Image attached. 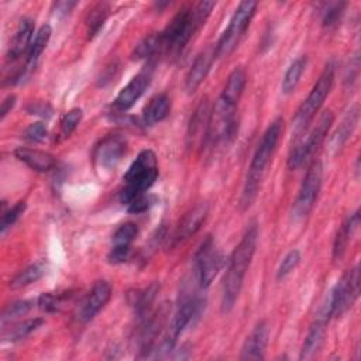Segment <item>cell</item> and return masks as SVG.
<instances>
[{"label":"cell","mask_w":361,"mask_h":361,"mask_svg":"<svg viewBox=\"0 0 361 361\" xmlns=\"http://www.w3.org/2000/svg\"><path fill=\"white\" fill-rule=\"evenodd\" d=\"M257 241H258V227L255 223H251L247 227L241 241L233 250L228 259L226 275L223 278L221 310L226 313L233 309L241 292L245 272L252 261V257L257 248Z\"/></svg>","instance_id":"1"},{"label":"cell","mask_w":361,"mask_h":361,"mask_svg":"<svg viewBox=\"0 0 361 361\" xmlns=\"http://www.w3.org/2000/svg\"><path fill=\"white\" fill-rule=\"evenodd\" d=\"M282 128H283V120L281 117L275 118L265 130V133L254 152V157H252V161L250 164V169L247 173L245 185L243 189V195L240 199V206L243 210L248 209L251 206V203L254 202V199L257 197L258 189L261 186V180L264 178L265 168L268 166V164L276 149V145H278L281 134H282Z\"/></svg>","instance_id":"2"},{"label":"cell","mask_w":361,"mask_h":361,"mask_svg":"<svg viewBox=\"0 0 361 361\" xmlns=\"http://www.w3.org/2000/svg\"><path fill=\"white\" fill-rule=\"evenodd\" d=\"M158 178L157 155L151 149L141 151L123 176L124 188L120 193V202L128 206L135 197L144 195Z\"/></svg>","instance_id":"3"},{"label":"cell","mask_w":361,"mask_h":361,"mask_svg":"<svg viewBox=\"0 0 361 361\" xmlns=\"http://www.w3.org/2000/svg\"><path fill=\"white\" fill-rule=\"evenodd\" d=\"M334 71H336V68L331 62L324 66L323 72L320 73L317 82L314 83L313 89L310 90L309 96L306 97V100H303V103L298 109V111L293 117V123H292V131H293L295 138H299L302 135V133L306 131V128L314 118L316 113L322 107L323 102L326 100L327 94L330 93L333 80H334Z\"/></svg>","instance_id":"4"},{"label":"cell","mask_w":361,"mask_h":361,"mask_svg":"<svg viewBox=\"0 0 361 361\" xmlns=\"http://www.w3.org/2000/svg\"><path fill=\"white\" fill-rule=\"evenodd\" d=\"M199 28L200 25L196 21L193 7H183L173 16L169 24L158 32L161 54H179Z\"/></svg>","instance_id":"5"},{"label":"cell","mask_w":361,"mask_h":361,"mask_svg":"<svg viewBox=\"0 0 361 361\" xmlns=\"http://www.w3.org/2000/svg\"><path fill=\"white\" fill-rule=\"evenodd\" d=\"M237 106L238 103L221 94L219 96L210 113L207 141L216 144L220 141H230L234 138L238 128V120L235 114Z\"/></svg>","instance_id":"6"},{"label":"cell","mask_w":361,"mask_h":361,"mask_svg":"<svg viewBox=\"0 0 361 361\" xmlns=\"http://www.w3.org/2000/svg\"><path fill=\"white\" fill-rule=\"evenodd\" d=\"M255 8H257L255 1H241L238 4L227 28L224 30V32L219 38L217 44L214 45L216 56H220V58L227 56L235 49L241 37L244 35L245 30L248 28L251 18L254 17Z\"/></svg>","instance_id":"7"},{"label":"cell","mask_w":361,"mask_h":361,"mask_svg":"<svg viewBox=\"0 0 361 361\" xmlns=\"http://www.w3.org/2000/svg\"><path fill=\"white\" fill-rule=\"evenodd\" d=\"M333 120L334 116L330 110H326L320 114L317 123L307 133L306 138L299 140V142L292 148L288 158V166L290 169H296L303 165L319 149L333 124Z\"/></svg>","instance_id":"8"},{"label":"cell","mask_w":361,"mask_h":361,"mask_svg":"<svg viewBox=\"0 0 361 361\" xmlns=\"http://www.w3.org/2000/svg\"><path fill=\"white\" fill-rule=\"evenodd\" d=\"M223 267V255L216 248L210 235H207L195 254V275L200 289L210 286Z\"/></svg>","instance_id":"9"},{"label":"cell","mask_w":361,"mask_h":361,"mask_svg":"<svg viewBox=\"0 0 361 361\" xmlns=\"http://www.w3.org/2000/svg\"><path fill=\"white\" fill-rule=\"evenodd\" d=\"M322 176H323V168L320 162H314L310 169L306 172L303 182L300 185L299 193L296 196V200L292 206V217L293 220L299 221L303 220L310 210L314 206V202L317 199L320 186H322Z\"/></svg>","instance_id":"10"},{"label":"cell","mask_w":361,"mask_h":361,"mask_svg":"<svg viewBox=\"0 0 361 361\" xmlns=\"http://www.w3.org/2000/svg\"><path fill=\"white\" fill-rule=\"evenodd\" d=\"M333 303V316L340 317L353 307L360 293V268L348 269L329 292Z\"/></svg>","instance_id":"11"},{"label":"cell","mask_w":361,"mask_h":361,"mask_svg":"<svg viewBox=\"0 0 361 361\" xmlns=\"http://www.w3.org/2000/svg\"><path fill=\"white\" fill-rule=\"evenodd\" d=\"M126 149H127V144L123 137L117 134L107 135L100 141V144L94 149L93 159H94L96 168L103 172L114 171V168L126 154Z\"/></svg>","instance_id":"12"},{"label":"cell","mask_w":361,"mask_h":361,"mask_svg":"<svg viewBox=\"0 0 361 361\" xmlns=\"http://www.w3.org/2000/svg\"><path fill=\"white\" fill-rule=\"evenodd\" d=\"M152 78V68L148 66L137 73L116 96L113 102V107L118 111H126L134 106V103L144 94L147 87L151 83Z\"/></svg>","instance_id":"13"},{"label":"cell","mask_w":361,"mask_h":361,"mask_svg":"<svg viewBox=\"0 0 361 361\" xmlns=\"http://www.w3.org/2000/svg\"><path fill=\"white\" fill-rule=\"evenodd\" d=\"M111 296V286L106 281H97L92 290L86 295L82 300L80 306L78 307L76 317L79 322L86 323L90 322L109 302Z\"/></svg>","instance_id":"14"},{"label":"cell","mask_w":361,"mask_h":361,"mask_svg":"<svg viewBox=\"0 0 361 361\" xmlns=\"http://www.w3.org/2000/svg\"><path fill=\"white\" fill-rule=\"evenodd\" d=\"M210 102L207 97H203L197 107L195 109L189 127H188V145L190 148L202 147L207 141L209 134V121H210Z\"/></svg>","instance_id":"15"},{"label":"cell","mask_w":361,"mask_h":361,"mask_svg":"<svg viewBox=\"0 0 361 361\" xmlns=\"http://www.w3.org/2000/svg\"><path fill=\"white\" fill-rule=\"evenodd\" d=\"M216 59V48L214 45L206 47L193 61L185 80L186 92L189 94L195 93L196 89L202 85V82L206 79L213 62Z\"/></svg>","instance_id":"16"},{"label":"cell","mask_w":361,"mask_h":361,"mask_svg":"<svg viewBox=\"0 0 361 361\" xmlns=\"http://www.w3.org/2000/svg\"><path fill=\"white\" fill-rule=\"evenodd\" d=\"M138 234V227L134 223H124L121 224L113 234V247L109 252V262L110 264H120L124 262L130 254L131 244Z\"/></svg>","instance_id":"17"},{"label":"cell","mask_w":361,"mask_h":361,"mask_svg":"<svg viewBox=\"0 0 361 361\" xmlns=\"http://www.w3.org/2000/svg\"><path fill=\"white\" fill-rule=\"evenodd\" d=\"M207 214H209V204L206 202H200L195 204L179 221V226L175 233V241L183 243L192 235H195L202 227V224L204 223Z\"/></svg>","instance_id":"18"},{"label":"cell","mask_w":361,"mask_h":361,"mask_svg":"<svg viewBox=\"0 0 361 361\" xmlns=\"http://www.w3.org/2000/svg\"><path fill=\"white\" fill-rule=\"evenodd\" d=\"M269 327L267 322H259L245 338L241 348V360H262L268 345Z\"/></svg>","instance_id":"19"},{"label":"cell","mask_w":361,"mask_h":361,"mask_svg":"<svg viewBox=\"0 0 361 361\" xmlns=\"http://www.w3.org/2000/svg\"><path fill=\"white\" fill-rule=\"evenodd\" d=\"M14 155L18 161L37 172H47L55 166V157L45 151L18 147L14 149Z\"/></svg>","instance_id":"20"},{"label":"cell","mask_w":361,"mask_h":361,"mask_svg":"<svg viewBox=\"0 0 361 361\" xmlns=\"http://www.w3.org/2000/svg\"><path fill=\"white\" fill-rule=\"evenodd\" d=\"M327 323L329 320L323 317H319V316L314 317V322L303 341V345L300 350V360H309L314 357V354L320 350L327 331Z\"/></svg>","instance_id":"21"},{"label":"cell","mask_w":361,"mask_h":361,"mask_svg":"<svg viewBox=\"0 0 361 361\" xmlns=\"http://www.w3.org/2000/svg\"><path fill=\"white\" fill-rule=\"evenodd\" d=\"M32 32H34V23L30 18H24L18 24V27L10 41L8 52H7V56L10 59H17L18 56H21V54L25 49L28 51L31 41H32Z\"/></svg>","instance_id":"22"},{"label":"cell","mask_w":361,"mask_h":361,"mask_svg":"<svg viewBox=\"0 0 361 361\" xmlns=\"http://www.w3.org/2000/svg\"><path fill=\"white\" fill-rule=\"evenodd\" d=\"M169 110H171V100H169V97L166 94H164V93L157 94L144 107L142 121L147 126H152L155 123H159L164 118H166V116L169 114Z\"/></svg>","instance_id":"23"},{"label":"cell","mask_w":361,"mask_h":361,"mask_svg":"<svg viewBox=\"0 0 361 361\" xmlns=\"http://www.w3.org/2000/svg\"><path fill=\"white\" fill-rule=\"evenodd\" d=\"M358 226H360V212H355L354 214H351L341 224V227L337 231V235L334 238V244H333V258L334 259H340L344 255L348 241H350L351 235L354 234V231L358 228Z\"/></svg>","instance_id":"24"},{"label":"cell","mask_w":361,"mask_h":361,"mask_svg":"<svg viewBox=\"0 0 361 361\" xmlns=\"http://www.w3.org/2000/svg\"><path fill=\"white\" fill-rule=\"evenodd\" d=\"M358 106L355 104L354 107L350 109V111L345 114V117L343 118V121L340 123L338 128L336 130V133L333 134L331 140H330V148L337 151L338 148H341L344 145V142L348 140V137L353 134L357 123H358Z\"/></svg>","instance_id":"25"},{"label":"cell","mask_w":361,"mask_h":361,"mask_svg":"<svg viewBox=\"0 0 361 361\" xmlns=\"http://www.w3.org/2000/svg\"><path fill=\"white\" fill-rule=\"evenodd\" d=\"M51 34H52V28L49 24H44L41 25V28L37 31L35 37H32V41H31V45L27 51V66L28 68H32L37 61L39 59L41 54L44 52L45 47L48 45L49 42V38H51Z\"/></svg>","instance_id":"26"},{"label":"cell","mask_w":361,"mask_h":361,"mask_svg":"<svg viewBox=\"0 0 361 361\" xmlns=\"http://www.w3.org/2000/svg\"><path fill=\"white\" fill-rule=\"evenodd\" d=\"M245 82H247V76L243 68H235L231 71V73L228 75L226 85L221 90V96L238 103L241 99V94L244 92L245 87Z\"/></svg>","instance_id":"27"},{"label":"cell","mask_w":361,"mask_h":361,"mask_svg":"<svg viewBox=\"0 0 361 361\" xmlns=\"http://www.w3.org/2000/svg\"><path fill=\"white\" fill-rule=\"evenodd\" d=\"M305 68H306V56H305V55L296 58V59L289 65V68L286 69L285 76H283V79H282V92H283L285 94H289V93H292V92L296 89V86H298V83H299V80H300V76H302Z\"/></svg>","instance_id":"28"},{"label":"cell","mask_w":361,"mask_h":361,"mask_svg":"<svg viewBox=\"0 0 361 361\" xmlns=\"http://www.w3.org/2000/svg\"><path fill=\"white\" fill-rule=\"evenodd\" d=\"M42 324H44V320L41 317L24 320L21 323H17V324L11 326L8 330H4L3 331V338L10 340V341L23 340V338L28 337L32 331L39 329Z\"/></svg>","instance_id":"29"},{"label":"cell","mask_w":361,"mask_h":361,"mask_svg":"<svg viewBox=\"0 0 361 361\" xmlns=\"http://www.w3.org/2000/svg\"><path fill=\"white\" fill-rule=\"evenodd\" d=\"M45 274V265L42 262H37L32 264L27 268H24L23 271H20L10 282V286L14 289L18 288H24L27 285H31L34 282H37L38 279L42 278V275Z\"/></svg>","instance_id":"30"},{"label":"cell","mask_w":361,"mask_h":361,"mask_svg":"<svg viewBox=\"0 0 361 361\" xmlns=\"http://www.w3.org/2000/svg\"><path fill=\"white\" fill-rule=\"evenodd\" d=\"M109 11H110V7L104 1L94 4L89 10L87 17H86V25H87V32H89L90 38L93 35H96L99 32V30L103 27L104 21H106V18L109 16Z\"/></svg>","instance_id":"31"},{"label":"cell","mask_w":361,"mask_h":361,"mask_svg":"<svg viewBox=\"0 0 361 361\" xmlns=\"http://www.w3.org/2000/svg\"><path fill=\"white\" fill-rule=\"evenodd\" d=\"M157 54H161L158 34H152L144 38L134 49V58L137 59H148L151 56H155Z\"/></svg>","instance_id":"32"},{"label":"cell","mask_w":361,"mask_h":361,"mask_svg":"<svg viewBox=\"0 0 361 361\" xmlns=\"http://www.w3.org/2000/svg\"><path fill=\"white\" fill-rule=\"evenodd\" d=\"M83 117V111L82 109H71L68 113L63 114L62 120H61V131L63 137H69L78 127V124L80 123Z\"/></svg>","instance_id":"33"},{"label":"cell","mask_w":361,"mask_h":361,"mask_svg":"<svg viewBox=\"0 0 361 361\" xmlns=\"http://www.w3.org/2000/svg\"><path fill=\"white\" fill-rule=\"evenodd\" d=\"M300 262V252L298 250H290L283 259L281 261L278 271H276V279L286 278Z\"/></svg>","instance_id":"34"},{"label":"cell","mask_w":361,"mask_h":361,"mask_svg":"<svg viewBox=\"0 0 361 361\" xmlns=\"http://www.w3.org/2000/svg\"><path fill=\"white\" fill-rule=\"evenodd\" d=\"M345 3H329L326 4L324 10H323V17H322V24L323 27H333L338 23V20L343 16Z\"/></svg>","instance_id":"35"},{"label":"cell","mask_w":361,"mask_h":361,"mask_svg":"<svg viewBox=\"0 0 361 361\" xmlns=\"http://www.w3.org/2000/svg\"><path fill=\"white\" fill-rule=\"evenodd\" d=\"M31 307H32V302H30V300H17V302L8 305L3 312V317H1L3 323L28 313L31 310Z\"/></svg>","instance_id":"36"},{"label":"cell","mask_w":361,"mask_h":361,"mask_svg":"<svg viewBox=\"0 0 361 361\" xmlns=\"http://www.w3.org/2000/svg\"><path fill=\"white\" fill-rule=\"evenodd\" d=\"M47 135H48V130L42 121L30 124L23 134L24 140H27L30 142H42L47 138Z\"/></svg>","instance_id":"37"},{"label":"cell","mask_w":361,"mask_h":361,"mask_svg":"<svg viewBox=\"0 0 361 361\" xmlns=\"http://www.w3.org/2000/svg\"><path fill=\"white\" fill-rule=\"evenodd\" d=\"M24 210H25V203L18 202L11 209L4 212L1 216V231L4 233L8 227H11L17 221V219L24 213Z\"/></svg>","instance_id":"38"},{"label":"cell","mask_w":361,"mask_h":361,"mask_svg":"<svg viewBox=\"0 0 361 361\" xmlns=\"http://www.w3.org/2000/svg\"><path fill=\"white\" fill-rule=\"evenodd\" d=\"M154 196H149L148 193H144V195H141V196H138V197H135L128 206H127V210L130 212V213H142V212H147L151 206H152V203H154Z\"/></svg>","instance_id":"39"},{"label":"cell","mask_w":361,"mask_h":361,"mask_svg":"<svg viewBox=\"0 0 361 361\" xmlns=\"http://www.w3.org/2000/svg\"><path fill=\"white\" fill-rule=\"evenodd\" d=\"M61 306V298L54 293H44L38 298V307L44 312H55Z\"/></svg>","instance_id":"40"},{"label":"cell","mask_w":361,"mask_h":361,"mask_svg":"<svg viewBox=\"0 0 361 361\" xmlns=\"http://www.w3.org/2000/svg\"><path fill=\"white\" fill-rule=\"evenodd\" d=\"M16 104V96L14 94H8L3 102H1V107H0V118H4L7 116V113L14 107Z\"/></svg>","instance_id":"41"},{"label":"cell","mask_w":361,"mask_h":361,"mask_svg":"<svg viewBox=\"0 0 361 361\" xmlns=\"http://www.w3.org/2000/svg\"><path fill=\"white\" fill-rule=\"evenodd\" d=\"M75 6H76L75 1H58V3H55V8H56L58 14H61V13L66 14V11L69 13Z\"/></svg>","instance_id":"42"}]
</instances>
